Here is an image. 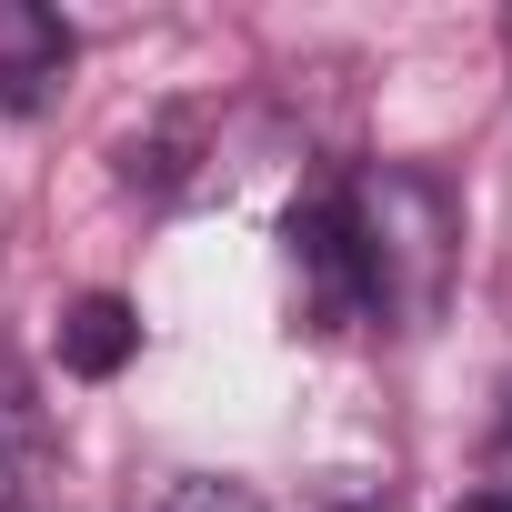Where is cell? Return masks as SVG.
Here are the masks:
<instances>
[{
    "instance_id": "3",
    "label": "cell",
    "mask_w": 512,
    "mask_h": 512,
    "mask_svg": "<svg viewBox=\"0 0 512 512\" xmlns=\"http://www.w3.org/2000/svg\"><path fill=\"white\" fill-rule=\"evenodd\" d=\"M71 61H81V41H71V21L61 11H41V0H0V111H51L61 91H71Z\"/></svg>"
},
{
    "instance_id": "9",
    "label": "cell",
    "mask_w": 512,
    "mask_h": 512,
    "mask_svg": "<svg viewBox=\"0 0 512 512\" xmlns=\"http://www.w3.org/2000/svg\"><path fill=\"white\" fill-rule=\"evenodd\" d=\"M332 512H402V502H332Z\"/></svg>"
},
{
    "instance_id": "4",
    "label": "cell",
    "mask_w": 512,
    "mask_h": 512,
    "mask_svg": "<svg viewBox=\"0 0 512 512\" xmlns=\"http://www.w3.org/2000/svg\"><path fill=\"white\" fill-rule=\"evenodd\" d=\"M51 482H61V432H51L31 372L0 362V512H51Z\"/></svg>"
},
{
    "instance_id": "1",
    "label": "cell",
    "mask_w": 512,
    "mask_h": 512,
    "mask_svg": "<svg viewBox=\"0 0 512 512\" xmlns=\"http://www.w3.org/2000/svg\"><path fill=\"white\" fill-rule=\"evenodd\" d=\"M332 211H342V241H352L362 322L432 332L442 302H452V272H462V201L412 161H362L332 191Z\"/></svg>"
},
{
    "instance_id": "8",
    "label": "cell",
    "mask_w": 512,
    "mask_h": 512,
    "mask_svg": "<svg viewBox=\"0 0 512 512\" xmlns=\"http://www.w3.org/2000/svg\"><path fill=\"white\" fill-rule=\"evenodd\" d=\"M462 512H512V492H502V482H472V492H462Z\"/></svg>"
},
{
    "instance_id": "2",
    "label": "cell",
    "mask_w": 512,
    "mask_h": 512,
    "mask_svg": "<svg viewBox=\"0 0 512 512\" xmlns=\"http://www.w3.org/2000/svg\"><path fill=\"white\" fill-rule=\"evenodd\" d=\"M282 272H292V312H302V332H352V322H362V282H352V241H342L332 191L302 201V211L282 221Z\"/></svg>"
},
{
    "instance_id": "6",
    "label": "cell",
    "mask_w": 512,
    "mask_h": 512,
    "mask_svg": "<svg viewBox=\"0 0 512 512\" xmlns=\"http://www.w3.org/2000/svg\"><path fill=\"white\" fill-rule=\"evenodd\" d=\"M191 141H201V111H171L151 141H131V151H121L131 191H181V181H191Z\"/></svg>"
},
{
    "instance_id": "5",
    "label": "cell",
    "mask_w": 512,
    "mask_h": 512,
    "mask_svg": "<svg viewBox=\"0 0 512 512\" xmlns=\"http://www.w3.org/2000/svg\"><path fill=\"white\" fill-rule=\"evenodd\" d=\"M131 352H141V312H131L121 292H81V302L61 312V372H81V382H111Z\"/></svg>"
},
{
    "instance_id": "7",
    "label": "cell",
    "mask_w": 512,
    "mask_h": 512,
    "mask_svg": "<svg viewBox=\"0 0 512 512\" xmlns=\"http://www.w3.org/2000/svg\"><path fill=\"white\" fill-rule=\"evenodd\" d=\"M151 512H272L262 492H241V482H171Z\"/></svg>"
}]
</instances>
